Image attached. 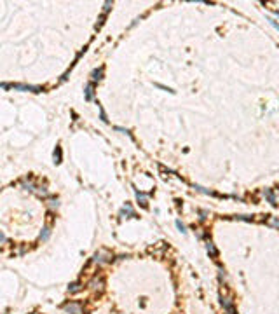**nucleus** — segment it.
Here are the masks:
<instances>
[{"mask_svg": "<svg viewBox=\"0 0 279 314\" xmlns=\"http://www.w3.org/2000/svg\"><path fill=\"white\" fill-rule=\"evenodd\" d=\"M10 87L16 89V91H33V93H40V91H42V87H38V86H28V84H10Z\"/></svg>", "mask_w": 279, "mask_h": 314, "instance_id": "1", "label": "nucleus"}, {"mask_svg": "<svg viewBox=\"0 0 279 314\" xmlns=\"http://www.w3.org/2000/svg\"><path fill=\"white\" fill-rule=\"evenodd\" d=\"M65 311H66L68 314H82V311H80V306H79V304H73V302L66 304V306H65Z\"/></svg>", "mask_w": 279, "mask_h": 314, "instance_id": "2", "label": "nucleus"}, {"mask_svg": "<svg viewBox=\"0 0 279 314\" xmlns=\"http://www.w3.org/2000/svg\"><path fill=\"white\" fill-rule=\"evenodd\" d=\"M35 187H37V185H35V183H33L31 180H28V178H24V180L21 182V189H23V190H30V192H35Z\"/></svg>", "mask_w": 279, "mask_h": 314, "instance_id": "3", "label": "nucleus"}, {"mask_svg": "<svg viewBox=\"0 0 279 314\" xmlns=\"http://www.w3.org/2000/svg\"><path fill=\"white\" fill-rule=\"evenodd\" d=\"M108 258H110V255L105 253V251H99V253L94 255V262L96 264H105V262H108Z\"/></svg>", "mask_w": 279, "mask_h": 314, "instance_id": "4", "label": "nucleus"}, {"mask_svg": "<svg viewBox=\"0 0 279 314\" xmlns=\"http://www.w3.org/2000/svg\"><path fill=\"white\" fill-rule=\"evenodd\" d=\"M35 194H37L38 197H47V196H49L45 185H37V187H35Z\"/></svg>", "mask_w": 279, "mask_h": 314, "instance_id": "5", "label": "nucleus"}, {"mask_svg": "<svg viewBox=\"0 0 279 314\" xmlns=\"http://www.w3.org/2000/svg\"><path fill=\"white\" fill-rule=\"evenodd\" d=\"M93 96H94V89H93V84H87V86H86V94H84L86 101H91V100H93Z\"/></svg>", "mask_w": 279, "mask_h": 314, "instance_id": "6", "label": "nucleus"}, {"mask_svg": "<svg viewBox=\"0 0 279 314\" xmlns=\"http://www.w3.org/2000/svg\"><path fill=\"white\" fill-rule=\"evenodd\" d=\"M136 199H138V203H140L143 208H147V196H145V194H141V192L136 190Z\"/></svg>", "mask_w": 279, "mask_h": 314, "instance_id": "7", "label": "nucleus"}, {"mask_svg": "<svg viewBox=\"0 0 279 314\" xmlns=\"http://www.w3.org/2000/svg\"><path fill=\"white\" fill-rule=\"evenodd\" d=\"M49 236H51V229H49V227H44V229H42V234H40V239H42V241H47Z\"/></svg>", "mask_w": 279, "mask_h": 314, "instance_id": "8", "label": "nucleus"}, {"mask_svg": "<svg viewBox=\"0 0 279 314\" xmlns=\"http://www.w3.org/2000/svg\"><path fill=\"white\" fill-rule=\"evenodd\" d=\"M101 77H103V68H98L93 72V80H101Z\"/></svg>", "mask_w": 279, "mask_h": 314, "instance_id": "9", "label": "nucleus"}, {"mask_svg": "<svg viewBox=\"0 0 279 314\" xmlns=\"http://www.w3.org/2000/svg\"><path fill=\"white\" fill-rule=\"evenodd\" d=\"M54 162H56V164L61 162V148H59V147H56V150H54Z\"/></svg>", "mask_w": 279, "mask_h": 314, "instance_id": "10", "label": "nucleus"}, {"mask_svg": "<svg viewBox=\"0 0 279 314\" xmlns=\"http://www.w3.org/2000/svg\"><path fill=\"white\" fill-rule=\"evenodd\" d=\"M80 283H73V285H70V288H68V292L70 293H77V292H80Z\"/></svg>", "mask_w": 279, "mask_h": 314, "instance_id": "11", "label": "nucleus"}, {"mask_svg": "<svg viewBox=\"0 0 279 314\" xmlns=\"http://www.w3.org/2000/svg\"><path fill=\"white\" fill-rule=\"evenodd\" d=\"M47 204H49V208H58V206H59V201H58V197H51Z\"/></svg>", "mask_w": 279, "mask_h": 314, "instance_id": "12", "label": "nucleus"}, {"mask_svg": "<svg viewBox=\"0 0 279 314\" xmlns=\"http://www.w3.org/2000/svg\"><path fill=\"white\" fill-rule=\"evenodd\" d=\"M122 215H129V217H134V211H133V210H131V206L127 204V206H126V208L122 210Z\"/></svg>", "mask_w": 279, "mask_h": 314, "instance_id": "13", "label": "nucleus"}, {"mask_svg": "<svg viewBox=\"0 0 279 314\" xmlns=\"http://www.w3.org/2000/svg\"><path fill=\"white\" fill-rule=\"evenodd\" d=\"M99 117H101V120H103V122H108V119H106V113H105V110H103L101 107H99Z\"/></svg>", "mask_w": 279, "mask_h": 314, "instance_id": "14", "label": "nucleus"}, {"mask_svg": "<svg viewBox=\"0 0 279 314\" xmlns=\"http://www.w3.org/2000/svg\"><path fill=\"white\" fill-rule=\"evenodd\" d=\"M208 251H209V253H211L213 257L216 255V250H215V246H213V243H208Z\"/></svg>", "mask_w": 279, "mask_h": 314, "instance_id": "15", "label": "nucleus"}, {"mask_svg": "<svg viewBox=\"0 0 279 314\" xmlns=\"http://www.w3.org/2000/svg\"><path fill=\"white\" fill-rule=\"evenodd\" d=\"M269 223L274 227H279V220H276V218H269Z\"/></svg>", "mask_w": 279, "mask_h": 314, "instance_id": "16", "label": "nucleus"}, {"mask_svg": "<svg viewBox=\"0 0 279 314\" xmlns=\"http://www.w3.org/2000/svg\"><path fill=\"white\" fill-rule=\"evenodd\" d=\"M176 227H178V229H180V230H182V232H187V230H185V227H183V223H182V222H180V220H178V222H176Z\"/></svg>", "mask_w": 279, "mask_h": 314, "instance_id": "17", "label": "nucleus"}, {"mask_svg": "<svg viewBox=\"0 0 279 314\" xmlns=\"http://www.w3.org/2000/svg\"><path fill=\"white\" fill-rule=\"evenodd\" d=\"M5 241H7V239H5V236H3V232L0 230V244H3Z\"/></svg>", "mask_w": 279, "mask_h": 314, "instance_id": "18", "label": "nucleus"}, {"mask_svg": "<svg viewBox=\"0 0 279 314\" xmlns=\"http://www.w3.org/2000/svg\"><path fill=\"white\" fill-rule=\"evenodd\" d=\"M108 10H110V3L106 2V3H105V12H108Z\"/></svg>", "mask_w": 279, "mask_h": 314, "instance_id": "19", "label": "nucleus"}]
</instances>
